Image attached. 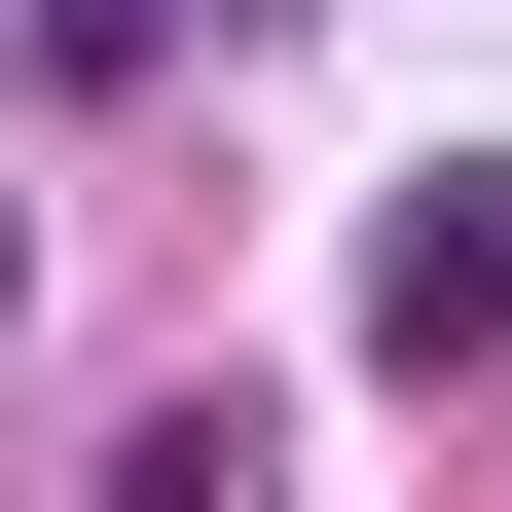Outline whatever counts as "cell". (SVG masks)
Instances as JSON below:
<instances>
[{"instance_id":"1","label":"cell","mask_w":512,"mask_h":512,"mask_svg":"<svg viewBox=\"0 0 512 512\" xmlns=\"http://www.w3.org/2000/svg\"><path fill=\"white\" fill-rule=\"evenodd\" d=\"M366 366H403V403H512V147L366 183Z\"/></svg>"},{"instance_id":"3","label":"cell","mask_w":512,"mask_h":512,"mask_svg":"<svg viewBox=\"0 0 512 512\" xmlns=\"http://www.w3.org/2000/svg\"><path fill=\"white\" fill-rule=\"evenodd\" d=\"M0 37H37V74H183V0H0Z\"/></svg>"},{"instance_id":"2","label":"cell","mask_w":512,"mask_h":512,"mask_svg":"<svg viewBox=\"0 0 512 512\" xmlns=\"http://www.w3.org/2000/svg\"><path fill=\"white\" fill-rule=\"evenodd\" d=\"M74 512H293V403H220V366H183V403H110Z\"/></svg>"},{"instance_id":"4","label":"cell","mask_w":512,"mask_h":512,"mask_svg":"<svg viewBox=\"0 0 512 512\" xmlns=\"http://www.w3.org/2000/svg\"><path fill=\"white\" fill-rule=\"evenodd\" d=\"M0 293H37V183H0Z\"/></svg>"},{"instance_id":"5","label":"cell","mask_w":512,"mask_h":512,"mask_svg":"<svg viewBox=\"0 0 512 512\" xmlns=\"http://www.w3.org/2000/svg\"><path fill=\"white\" fill-rule=\"evenodd\" d=\"M256 37H293V0H256Z\"/></svg>"}]
</instances>
